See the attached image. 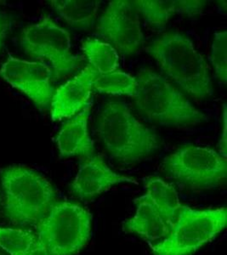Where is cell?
Segmentation results:
<instances>
[{
    "label": "cell",
    "instance_id": "6da1fadb",
    "mask_svg": "<svg viewBox=\"0 0 227 255\" xmlns=\"http://www.w3.org/2000/svg\"><path fill=\"white\" fill-rule=\"evenodd\" d=\"M163 73L189 96L204 100L213 96L212 77L204 56L186 35L170 31L146 48Z\"/></svg>",
    "mask_w": 227,
    "mask_h": 255
},
{
    "label": "cell",
    "instance_id": "7a4b0ae2",
    "mask_svg": "<svg viewBox=\"0 0 227 255\" xmlns=\"http://www.w3.org/2000/svg\"><path fill=\"white\" fill-rule=\"evenodd\" d=\"M97 133L108 153L125 164L143 161L160 149L156 131L139 121L124 102L104 105L97 119Z\"/></svg>",
    "mask_w": 227,
    "mask_h": 255
},
{
    "label": "cell",
    "instance_id": "3957f363",
    "mask_svg": "<svg viewBox=\"0 0 227 255\" xmlns=\"http://www.w3.org/2000/svg\"><path fill=\"white\" fill-rule=\"evenodd\" d=\"M134 101L148 121L170 127H192L209 120L166 77L151 68L137 73Z\"/></svg>",
    "mask_w": 227,
    "mask_h": 255
},
{
    "label": "cell",
    "instance_id": "277c9868",
    "mask_svg": "<svg viewBox=\"0 0 227 255\" xmlns=\"http://www.w3.org/2000/svg\"><path fill=\"white\" fill-rule=\"evenodd\" d=\"M4 213L15 226H35L56 202V192L44 175L23 165H11L1 172Z\"/></svg>",
    "mask_w": 227,
    "mask_h": 255
},
{
    "label": "cell",
    "instance_id": "5b68a950",
    "mask_svg": "<svg viewBox=\"0 0 227 255\" xmlns=\"http://www.w3.org/2000/svg\"><path fill=\"white\" fill-rule=\"evenodd\" d=\"M227 209H192L183 205L169 235L149 244L153 255H192L215 240L227 222Z\"/></svg>",
    "mask_w": 227,
    "mask_h": 255
},
{
    "label": "cell",
    "instance_id": "8992f818",
    "mask_svg": "<svg viewBox=\"0 0 227 255\" xmlns=\"http://www.w3.org/2000/svg\"><path fill=\"white\" fill-rule=\"evenodd\" d=\"M92 215L85 207L55 202L37 225V235L50 255H78L91 238Z\"/></svg>",
    "mask_w": 227,
    "mask_h": 255
},
{
    "label": "cell",
    "instance_id": "52a82bcc",
    "mask_svg": "<svg viewBox=\"0 0 227 255\" xmlns=\"http://www.w3.org/2000/svg\"><path fill=\"white\" fill-rule=\"evenodd\" d=\"M20 45L26 55L37 61H47L53 79H61L81 67V55L72 52L70 33L56 23L49 15L24 27Z\"/></svg>",
    "mask_w": 227,
    "mask_h": 255
},
{
    "label": "cell",
    "instance_id": "ba28073f",
    "mask_svg": "<svg viewBox=\"0 0 227 255\" xmlns=\"http://www.w3.org/2000/svg\"><path fill=\"white\" fill-rule=\"evenodd\" d=\"M163 167L170 178L192 191L215 189L227 180V157L210 148H178L163 159Z\"/></svg>",
    "mask_w": 227,
    "mask_h": 255
},
{
    "label": "cell",
    "instance_id": "9c48e42d",
    "mask_svg": "<svg viewBox=\"0 0 227 255\" xmlns=\"http://www.w3.org/2000/svg\"><path fill=\"white\" fill-rule=\"evenodd\" d=\"M96 32L116 51L131 55L142 46L145 40L140 15L133 1L113 0L96 24Z\"/></svg>",
    "mask_w": 227,
    "mask_h": 255
},
{
    "label": "cell",
    "instance_id": "30bf717a",
    "mask_svg": "<svg viewBox=\"0 0 227 255\" xmlns=\"http://www.w3.org/2000/svg\"><path fill=\"white\" fill-rule=\"evenodd\" d=\"M0 76L12 87L26 95L37 108L41 110L50 108L55 91L52 71L46 63L9 55L0 68Z\"/></svg>",
    "mask_w": 227,
    "mask_h": 255
},
{
    "label": "cell",
    "instance_id": "8fae6325",
    "mask_svg": "<svg viewBox=\"0 0 227 255\" xmlns=\"http://www.w3.org/2000/svg\"><path fill=\"white\" fill-rule=\"evenodd\" d=\"M123 183L138 185L134 178L117 174L101 156L94 155L79 166V171L71 184V190L82 200H89Z\"/></svg>",
    "mask_w": 227,
    "mask_h": 255
},
{
    "label": "cell",
    "instance_id": "7c38bea8",
    "mask_svg": "<svg viewBox=\"0 0 227 255\" xmlns=\"http://www.w3.org/2000/svg\"><path fill=\"white\" fill-rule=\"evenodd\" d=\"M98 75L96 70L88 65L54 92L50 107L53 121L73 118L85 108L90 101L94 81Z\"/></svg>",
    "mask_w": 227,
    "mask_h": 255
},
{
    "label": "cell",
    "instance_id": "4fadbf2b",
    "mask_svg": "<svg viewBox=\"0 0 227 255\" xmlns=\"http://www.w3.org/2000/svg\"><path fill=\"white\" fill-rule=\"evenodd\" d=\"M92 102H88L80 113L65 123L56 143L61 157H83L86 159L93 157L95 145L89 133V119Z\"/></svg>",
    "mask_w": 227,
    "mask_h": 255
},
{
    "label": "cell",
    "instance_id": "5bb4252c",
    "mask_svg": "<svg viewBox=\"0 0 227 255\" xmlns=\"http://www.w3.org/2000/svg\"><path fill=\"white\" fill-rule=\"evenodd\" d=\"M134 216L122 223V231L135 234L149 244H157L169 235L170 226L149 201L140 197L134 199Z\"/></svg>",
    "mask_w": 227,
    "mask_h": 255
},
{
    "label": "cell",
    "instance_id": "9a60e30c",
    "mask_svg": "<svg viewBox=\"0 0 227 255\" xmlns=\"http://www.w3.org/2000/svg\"><path fill=\"white\" fill-rule=\"evenodd\" d=\"M142 198L149 201L170 226L174 225L183 204L174 186L159 177H150L144 181Z\"/></svg>",
    "mask_w": 227,
    "mask_h": 255
},
{
    "label": "cell",
    "instance_id": "2e32d148",
    "mask_svg": "<svg viewBox=\"0 0 227 255\" xmlns=\"http://www.w3.org/2000/svg\"><path fill=\"white\" fill-rule=\"evenodd\" d=\"M98 0H52L50 4L68 25L86 29L93 25L101 7Z\"/></svg>",
    "mask_w": 227,
    "mask_h": 255
},
{
    "label": "cell",
    "instance_id": "e0dca14e",
    "mask_svg": "<svg viewBox=\"0 0 227 255\" xmlns=\"http://www.w3.org/2000/svg\"><path fill=\"white\" fill-rule=\"evenodd\" d=\"M82 50L90 65L99 75L112 73L119 67V56L111 44L97 39L83 42Z\"/></svg>",
    "mask_w": 227,
    "mask_h": 255
},
{
    "label": "cell",
    "instance_id": "ac0fdd59",
    "mask_svg": "<svg viewBox=\"0 0 227 255\" xmlns=\"http://www.w3.org/2000/svg\"><path fill=\"white\" fill-rule=\"evenodd\" d=\"M136 87L135 77L119 70L97 76L93 84V90L99 93L130 97H134Z\"/></svg>",
    "mask_w": 227,
    "mask_h": 255
},
{
    "label": "cell",
    "instance_id": "d6986e66",
    "mask_svg": "<svg viewBox=\"0 0 227 255\" xmlns=\"http://www.w3.org/2000/svg\"><path fill=\"white\" fill-rule=\"evenodd\" d=\"M138 15H141L147 25L162 28L175 15V1L169 0H135L133 1Z\"/></svg>",
    "mask_w": 227,
    "mask_h": 255
},
{
    "label": "cell",
    "instance_id": "ffe728a7",
    "mask_svg": "<svg viewBox=\"0 0 227 255\" xmlns=\"http://www.w3.org/2000/svg\"><path fill=\"white\" fill-rule=\"evenodd\" d=\"M37 238V233L26 229L0 227V249L9 255H27Z\"/></svg>",
    "mask_w": 227,
    "mask_h": 255
},
{
    "label": "cell",
    "instance_id": "44dd1931",
    "mask_svg": "<svg viewBox=\"0 0 227 255\" xmlns=\"http://www.w3.org/2000/svg\"><path fill=\"white\" fill-rule=\"evenodd\" d=\"M227 32H216L214 36L210 61L215 70L216 79L222 84L227 82Z\"/></svg>",
    "mask_w": 227,
    "mask_h": 255
},
{
    "label": "cell",
    "instance_id": "7402d4cb",
    "mask_svg": "<svg viewBox=\"0 0 227 255\" xmlns=\"http://www.w3.org/2000/svg\"><path fill=\"white\" fill-rule=\"evenodd\" d=\"M175 13L187 15L190 18H194L201 15L207 1L200 0H180L175 1Z\"/></svg>",
    "mask_w": 227,
    "mask_h": 255
},
{
    "label": "cell",
    "instance_id": "603a6c76",
    "mask_svg": "<svg viewBox=\"0 0 227 255\" xmlns=\"http://www.w3.org/2000/svg\"><path fill=\"white\" fill-rule=\"evenodd\" d=\"M11 27V18L5 12L0 10V50L5 43L9 30Z\"/></svg>",
    "mask_w": 227,
    "mask_h": 255
},
{
    "label": "cell",
    "instance_id": "cb8c5ba5",
    "mask_svg": "<svg viewBox=\"0 0 227 255\" xmlns=\"http://www.w3.org/2000/svg\"><path fill=\"white\" fill-rule=\"evenodd\" d=\"M219 153L223 157H227V107L224 104V111H223V131L222 136L220 139L219 145Z\"/></svg>",
    "mask_w": 227,
    "mask_h": 255
},
{
    "label": "cell",
    "instance_id": "d4e9b609",
    "mask_svg": "<svg viewBox=\"0 0 227 255\" xmlns=\"http://www.w3.org/2000/svg\"><path fill=\"white\" fill-rule=\"evenodd\" d=\"M27 255H50L47 250L46 246L44 245L43 241L38 238V235L34 244L32 245V249Z\"/></svg>",
    "mask_w": 227,
    "mask_h": 255
},
{
    "label": "cell",
    "instance_id": "484cf974",
    "mask_svg": "<svg viewBox=\"0 0 227 255\" xmlns=\"http://www.w3.org/2000/svg\"><path fill=\"white\" fill-rule=\"evenodd\" d=\"M0 255H4V254H3V253L2 252V251H1V250H0Z\"/></svg>",
    "mask_w": 227,
    "mask_h": 255
}]
</instances>
